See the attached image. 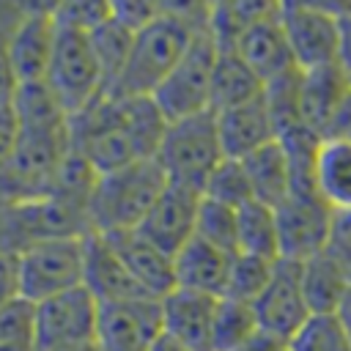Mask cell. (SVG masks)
Wrapping results in <instances>:
<instances>
[{
    "label": "cell",
    "mask_w": 351,
    "mask_h": 351,
    "mask_svg": "<svg viewBox=\"0 0 351 351\" xmlns=\"http://www.w3.org/2000/svg\"><path fill=\"white\" fill-rule=\"evenodd\" d=\"M52 14H55L58 25H66V27H74L82 33H93L112 16V8H110V3H58V5H52Z\"/></svg>",
    "instance_id": "36"
},
{
    "label": "cell",
    "mask_w": 351,
    "mask_h": 351,
    "mask_svg": "<svg viewBox=\"0 0 351 351\" xmlns=\"http://www.w3.org/2000/svg\"><path fill=\"white\" fill-rule=\"evenodd\" d=\"M315 192L335 208L351 211V145L324 140L315 159Z\"/></svg>",
    "instance_id": "25"
},
{
    "label": "cell",
    "mask_w": 351,
    "mask_h": 351,
    "mask_svg": "<svg viewBox=\"0 0 351 351\" xmlns=\"http://www.w3.org/2000/svg\"><path fill=\"white\" fill-rule=\"evenodd\" d=\"M214 115H217L219 143H222V151L228 159H244L252 151L277 140V129H274V121L269 115L263 96L252 99L247 104L214 112Z\"/></svg>",
    "instance_id": "21"
},
{
    "label": "cell",
    "mask_w": 351,
    "mask_h": 351,
    "mask_svg": "<svg viewBox=\"0 0 351 351\" xmlns=\"http://www.w3.org/2000/svg\"><path fill=\"white\" fill-rule=\"evenodd\" d=\"M324 140H337V143H348L351 145V93L346 96V101L340 104L337 115L332 118Z\"/></svg>",
    "instance_id": "41"
},
{
    "label": "cell",
    "mask_w": 351,
    "mask_h": 351,
    "mask_svg": "<svg viewBox=\"0 0 351 351\" xmlns=\"http://www.w3.org/2000/svg\"><path fill=\"white\" fill-rule=\"evenodd\" d=\"M44 82L49 85V90L55 93L69 118L90 107L99 96H104L101 69L90 44V33L58 25L55 52Z\"/></svg>",
    "instance_id": "6"
},
{
    "label": "cell",
    "mask_w": 351,
    "mask_h": 351,
    "mask_svg": "<svg viewBox=\"0 0 351 351\" xmlns=\"http://www.w3.org/2000/svg\"><path fill=\"white\" fill-rule=\"evenodd\" d=\"M58 25L49 3L30 5L25 3V14L14 27L11 36V69L16 77V85L44 82L52 52H55Z\"/></svg>",
    "instance_id": "13"
},
{
    "label": "cell",
    "mask_w": 351,
    "mask_h": 351,
    "mask_svg": "<svg viewBox=\"0 0 351 351\" xmlns=\"http://www.w3.org/2000/svg\"><path fill=\"white\" fill-rule=\"evenodd\" d=\"M25 14V3H0V112L14 104L16 77L11 69V36Z\"/></svg>",
    "instance_id": "34"
},
{
    "label": "cell",
    "mask_w": 351,
    "mask_h": 351,
    "mask_svg": "<svg viewBox=\"0 0 351 351\" xmlns=\"http://www.w3.org/2000/svg\"><path fill=\"white\" fill-rule=\"evenodd\" d=\"M129 274L137 280V285L156 302H162L170 291H176V269L173 255L159 250L154 241H148L137 228L134 230H118L104 233Z\"/></svg>",
    "instance_id": "18"
},
{
    "label": "cell",
    "mask_w": 351,
    "mask_h": 351,
    "mask_svg": "<svg viewBox=\"0 0 351 351\" xmlns=\"http://www.w3.org/2000/svg\"><path fill=\"white\" fill-rule=\"evenodd\" d=\"M335 208L318 192H293L274 208L277 217V239H280V258L304 263L321 252H326Z\"/></svg>",
    "instance_id": "10"
},
{
    "label": "cell",
    "mask_w": 351,
    "mask_h": 351,
    "mask_svg": "<svg viewBox=\"0 0 351 351\" xmlns=\"http://www.w3.org/2000/svg\"><path fill=\"white\" fill-rule=\"evenodd\" d=\"M19 261L16 252H0V307L19 299Z\"/></svg>",
    "instance_id": "39"
},
{
    "label": "cell",
    "mask_w": 351,
    "mask_h": 351,
    "mask_svg": "<svg viewBox=\"0 0 351 351\" xmlns=\"http://www.w3.org/2000/svg\"><path fill=\"white\" fill-rule=\"evenodd\" d=\"M90 44H93V52H96V60H99V69H101V82H104V96H110L123 71H126V63H129V55H132V44H134V33L126 30L123 25H118L112 16L96 27L90 33Z\"/></svg>",
    "instance_id": "26"
},
{
    "label": "cell",
    "mask_w": 351,
    "mask_h": 351,
    "mask_svg": "<svg viewBox=\"0 0 351 351\" xmlns=\"http://www.w3.org/2000/svg\"><path fill=\"white\" fill-rule=\"evenodd\" d=\"M217 55L219 47L206 25L195 36L184 58L176 63V69L154 90V101L159 104L167 121H178L211 110V82H214Z\"/></svg>",
    "instance_id": "7"
},
{
    "label": "cell",
    "mask_w": 351,
    "mask_h": 351,
    "mask_svg": "<svg viewBox=\"0 0 351 351\" xmlns=\"http://www.w3.org/2000/svg\"><path fill=\"white\" fill-rule=\"evenodd\" d=\"M200 200H203L200 189L167 181L165 192L151 206V211L145 214V219L140 222L137 230L148 241H154L159 250H165L167 255H176L195 236V222H197Z\"/></svg>",
    "instance_id": "14"
},
{
    "label": "cell",
    "mask_w": 351,
    "mask_h": 351,
    "mask_svg": "<svg viewBox=\"0 0 351 351\" xmlns=\"http://www.w3.org/2000/svg\"><path fill=\"white\" fill-rule=\"evenodd\" d=\"M233 52L258 74V80L263 85L288 74V71H293V69H299L293 55H291L282 22H280V3H271V8L263 16H258L239 36Z\"/></svg>",
    "instance_id": "15"
},
{
    "label": "cell",
    "mask_w": 351,
    "mask_h": 351,
    "mask_svg": "<svg viewBox=\"0 0 351 351\" xmlns=\"http://www.w3.org/2000/svg\"><path fill=\"white\" fill-rule=\"evenodd\" d=\"M299 88H302V69H293L263 85V101L274 121L277 137H282L296 126H304L302 110H299Z\"/></svg>",
    "instance_id": "29"
},
{
    "label": "cell",
    "mask_w": 351,
    "mask_h": 351,
    "mask_svg": "<svg viewBox=\"0 0 351 351\" xmlns=\"http://www.w3.org/2000/svg\"><path fill=\"white\" fill-rule=\"evenodd\" d=\"M241 351H291L288 348V343H282V340H274V337H269V335H263V332H258Z\"/></svg>",
    "instance_id": "43"
},
{
    "label": "cell",
    "mask_w": 351,
    "mask_h": 351,
    "mask_svg": "<svg viewBox=\"0 0 351 351\" xmlns=\"http://www.w3.org/2000/svg\"><path fill=\"white\" fill-rule=\"evenodd\" d=\"M258 318L252 304L222 296L214 315V351H241L258 335Z\"/></svg>",
    "instance_id": "28"
},
{
    "label": "cell",
    "mask_w": 351,
    "mask_h": 351,
    "mask_svg": "<svg viewBox=\"0 0 351 351\" xmlns=\"http://www.w3.org/2000/svg\"><path fill=\"white\" fill-rule=\"evenodd\" d=\"M252 310L258 318V329L263 335L288 343L299 332V326L313 315L302 288V263L280 258L274 263V274L266 291L258 296Z\"/></svg>",
    "instance_id": "11"
},
{
    "label": "cell",
    "mask_w": 351,
    "mask_h": 351,
    "mask_svg": "<svg viewBox=\"0 0 351 351\" xmlns=\"http://www.w3.org/2000/svg\"><path fill=\"white\" fill-rule=\"evenodd\" d=\"M74 351H99V346H96V343H90V346H82V348H74Z\"/></svg>",
    "instance_id": "47"
},
{
    "label": "cell",
    "mask_w": 351,
    "mask_h": 351,
    "mask_svg": "<svg viewBox=\"0 0 351 351\" xmlns=\"http://www.w3.org/2000/svg\"><path fill=\"white\" fill-rule=\"evenodd\" d=\"M280 22L291 55L302 71L343 63L340 60V16L337 5L280 3Z\"/></svg>",
    "instance_id": "9"
},
{
    "label": "cell",
    "mask_w": 351,
    "mask_h": 351,
    "mask_svg": "<svg viewBox=\"0 0 351 351\" xmlns=\"http://www.w3.org/2000/svg\"><path fill=\"white\" fill-rule=\"evenodd\" d=\"M99 302L80 285L36 304V351H74L96 343Z\"/></svg>",
    "instance_id": "8"
},
{
    "label": "cell",
    "mask_w": 351,
    "mask_h": 351,
    "mask_svg": "<svg viewBox=\"0 0 351 351\" xmlns=\"http://www.w3.org/2000/svg\"><path fill=\"white\" fill-rule=\"evenodd\" d=\"M165 186L167 176L156 159H140L129 167L99 176V184L88 206L90 230L118 233L140 228V222L159 200Z\"/></svg>",
    "instance_id": "3"
},
{
    "label": "cell",
    "mask_w": 351,
    "mask_h": 351,
    "mask_svg": "<svg viewBox=\"0 0 351 351\" xmlns=\"http://www.w3.org/2000/svg\"><path fill=\"white\" fill-rule=\"evenodd\" d=\"M154 159L165 170L167 181L203 192L206 178L225 159L214 110L170 121Z\"/></svg>",
    "instance_id": "4"
},
{
    "label": "cell",
    "mask_w": 351,
    "mask_h": 351,
    "mask_svg": "<svg viewBox=\"0 0 351 351\" xmlns=\"http://www.w3.org/2000/svg\"><path fill=\"white\" fill-rule=\"evenodd\" d=\"M261 96H263V82L258 80V74L233 49H219L214 82H211V110L222 112Z\"/></svg>",
    "instance_id": "23"
},
{
    "label": "cell",
    "mask_w": 351,
    "mask_h": 351,
    "mask_svg": "<svg viewBox=\"0 0 351 351\" xmlns=\"http://www.w3.org/2000/svg\"><path fill=\"white\" fill-rule=\"evenodd\" d=\"M239 252L280 261V239H277V217L274 208L258 200H250L239 208Z\"/></svg>",
    "instance_id": "27"
},
{
    "label": "cell",
    "mask_w": 351,
    "mask_h": 351,
    "mask_svg": "<svg viewBox=\"0 0 351 351\" xmlns=\"http://www.w3.org/2000/svg\"><path fill=\"white\" fill-rule=\"evenodd\" d=\"M348 74H351V69H348Z\"/></svg>",
    "instance_id": "48"
},
{
    "label": "cell",
    "mask_w": 351,
    "mask_h": 351,
    "mask_svg": "<svg viewBox=\"0 0 351 351\" xmlns=\"http://www.w3.org/2000/svg\"><path fill=\"white\" fill-rule=\"evenodd\" d=\"M274 263L277 261H266V258H255V255L239 252L233 258V266H230V280H228L225 296L236 299V302L255 304L258 296L266 291L271 274H274Z\"/></svg>",
    "instance_id": "33"
},
{
    "label": "cell",
    "mask_w": 351,
    "mask_h": 351,
    "mask_svg": "<svg viewBox=\"0 0 351 351\" xmlns=\"http://www.w3.org/2000/svg\"><path fill=\"white\" fill-rule=\"evenodd\" d=\"M340 16V60L346 69H351V3L337 5Z\"/></svg>",
    "instance_id": "42"
},
{
    "label": "cell",
    "mask_w": 351,
    "mask_h": 351,
    "mask_svg": "<svg viewBox=\"0 0 351 351\" xmlns=\"http://www.w3.org/2000/svg\"><path fill=\"white\" fill-rule=\"evenodd\" d=\"M110 8H112V19L118 25L137 33L165 11V3H134V0H129V3H110Z\"/></svg>",
    "instance_id": "37"
},
{
    "label": "cell",
    "mask_w": 351,
    "mask_h": 351,
    "mask_svg": "<svg viewBox=\"0 0 351 351\" xmlns=\"http://www.w3.org/2000/svg\"><path fill=\"white\" fill-rule=\"evenodd\" d=\"M241 165L247 170L252 197L258 203L277 208L282 200H288L293 195V173H291V162H288V154L280 145V140L252 151L250 156L241 159Z\"/></svg>",
    "instance_id": "22"
},
{
    "label": "cell",
    "mask_w": 351,
    "mask_h": 351,
    "mask_svg": "<svg viewBox=\"0 0 351 351\" xmlns=\"http://www.w3.org/2000/svg\"><path fill=\"white\" fill-rule=\"evenodd\" d=\"M71 145L93 165L99 176L129 167L140 159H154L145 154L134 126L129 101L123 96H99L90 107L69 118Z\"/></svg>",
    "instance_id": "2"
},
{
    "label": "cell",
    "mask_w": 351,
    "mask_h": 351,
    "mask_svg": "<svg viewBox=\"0 0 351 351\" xmlns=\"http://www.w3.org/2000/svg\"><path fill=\"white\" fill-rule=\"evenodd\" d=\"M291 351H351V337L337 313H313L288 340Z\"/></svg>",
    "instance_id": "31"
},
{
    "label": "cell",
    "mask_w": 351,
    "mask_h": 351,
    "mask_svg": "<svg viewBox=\"0 0 351 351\" xmlns=\"http://www.w3.org/2000/svg\"><path fill=\"white\" fill-rule=\"evenodd\" d=\"M33 337H36V304L22 296L3 304L0 307V346H33Z\"/></svg>",
    "instance_id": "35"
},
{
    "label": "cell",
    "mask_w": 351,
    "mask_h": 351,
    "mask_svg": "<svg viewBox=\"0 0 351 351\" xmlns=\"http://www.w3.org/2000/svg\"><path fill=\"white\" fill-rule=\"evenodd\" d=\"M159 337L162 304L156 299L99 304V351H151Z\"/></svg>",
    "instance_id": "12"
},
{
    "label": "cell",
    "mask_w": 351,
    "mask_h": 351,
    "mask_svg": "<svg viewBox=\"0 0 351 351\" xmlns=\"http://www.w3.org/2000/svg\"><path fill=\"white\" fill-rule=\"evenodd\" d=\"M203 197H208V200H214V203H222V206H230V208H241V206H247L250 200H255L241 159H228V156H225V159L211 170V176L206 178V184H203Z\"/></svg>",
    "instance_id": "32"
},
{
    "label": "cell",
    "mask_w": 351,
    "mask_h": 351,
    "mask_svg": "<svg viewBox=\"0 0 351 351\" xmlns=\"http://www.w3.org/2000/svg\"><path fill=\"white\" fill-rule=\"evenodd\" d=\"M337 315H340V321H343V326H346V332H348V337H351V291L346 293V299H343Z\"/></svg>",
    "instance_id": "44"
},
{
    "label": "cell",
    "mask_w": 351,
    "mask_h": 351,
    "mask_svg": "<svg viewBox=\"0 0 351 351\" xmlns=\"http://www.w3.org/2000/svg\"><path fill=\"white\" fill-rule=\"evenodd\" d=\"M19 261V293L38 304L85 280V236L71 239H41L30 241L16 252Z\"/></svg>",
    "instance_id": "5"
},
{
    "label": "cell",
    "mask_w": 351,
    "mask_h": 351,
    "mask_svg": "<svg viewBox=\"0 0 351 351\" xmlns=\"http://www.w3.org/2000/svg\"><path fill=\"white\" fill-rule=\"evenodd\" d=\"M208 14L211 5L206 3H165V11L134 33L126 71L110 96H154L195 36L208 25Z\"/></svg>",
    "instance_id": "1"
},
{
    "label": "cell",
    "mask_w": 351,
    "mask_h": 351,
    "mask_svg": "<svg viewBox=\"0 0 351 351\" xmlns=\"http://www.w3.org/2000/svg\"><path fill=\"white\" fill-rule=\"evenodd\" d=\"M348 93H351V74L343 63L302 71L299 110H302L304 129H310L313 134H318L324 140L332 118L337 115V110Z\"/></svg>",
    "instance_id": "19"
},
{
    "label": "cell",
    "mask_w": 351,
    "mask_h": 351,
    "mask_svg": "<svg viewBox=\"0 0 351 351\" xmlns=\"http://www.w3.org/2000/svg\"><path fill=\"white\" fill-rule=\"evenodd\" d=\"M326 252L337 261V266L351 280V211H337L335 214V225H332Z\"/></svg>",
    "instance_id": "38"
},
{
    "label": "cell",
    "mask_w": 351,
    "mask_h": 351,
    "mask_svg": "<svg viewBox=\"0 0 351 351\" xmlns=\"http://www.w3.org/2000/svg\"><path fill=\"white\" fill-rule=\"evenodd\" d=\"M233 258H236V255H228V252L217 250L214 244H208V241L192 236V239L173 255L176 288L222 299L225 291H228Z\"/></svg>",
    "instance_id": "20"
},
{
    "label": "cell",
    "mask_w": 351,
    "mask_h": 351,
    "mask_svg": "<svg viewBox=\"0 0 351 351\" xmlns=\"http://www.w3.org/2000/svg\"><path fill=\"white\" fill-rule=\"evenodd\" d=\"M0 351H36L33 346H0Z\"/></svg>",
    "instance_id": "46"
},
{
    "label": "cell",
    "mask_w": 351,
    "mask_h": 351,
    "mask_svg": "<svg viewBox=\"0 0 351 351\" xmlns=\"http://www.w3.org/2000/svg\"><path fill=\"white\" fill-rule=\"evenodd\" d=\"M151 351H186V348H184V346H178L176 340H170L167 335H162V337L154 343V348H151Z\"/></svg>",
    "instance_id": "45"
},
{
    "label": "cell",
    "mask_w": 351,
    "mask_h": 351,
    "mask_svg": "<svg viewBox=\"0 0 351 351\" xmlns=\"http://www.w3.org/2000/svg\"><path fill=\"white\" fill-rule=\"evenodd\" d=\"M302 288L310 313H337L351 291V280L329 252H321L302 263Z\"/></svg>",
    "instance_id": "24"
},
{
    "label": "cell",
    "mask_w": 351,
    "mask_h": 351,
    "mask_svg": "<svg viewBox=\"0 0 351 351\" xmlns=\"http://www.w3.org/2000/svg\"><path fill=\"white\" fill-rule=\"evenodd\" d=\"M16 137H19V123H16L14 107H8V110L0 112V167L11 156V151L16 145Z\"/></svg>",
    "instance_id": "40"
},
{
    "label": "cell",
    "mask_w": 351,
    "mask_h": 351,
    "mask_svg": "<svg viewBox=\"0 0 351 351\" xmlns=\"http://www.w3.org/2000/svg\"><path fill=\"white\" fill-rule=\"evenodd\" d=\"M195 236L228 255H239V208L203 197L197 208Z\"/></svg>",
    "instance_id": "30"
},
{
    "label": "cell",
    "mask_w": 351,
    "mask_h": 351,
    "mask_svg": "<svg viewBox=\"0 0 351 351\" xmlns=\"http://www.w3.org/2000/svg\"><path fill=\"white\" fill-rule=\"evenodd\" d=\"M214 296L195 293L176 288L170 291L162 304V335L184 346L186 351H214V315H217Z\"/></svg>",
    "instance_id": "16"
},
{
    "label": "cell",
    "mask_w": 351,
    "mask_h": 351,
    "mask_svg": "<svg viewBox=\"0 0 351 351\" xmlns=\"http://www.w3.org/2000/svg\"><path fill=\"white\" fill-rule=\"evenodd\" d=\"M82 285L96 296L99 304H115V302H134V299H151L137 280L129 274L112 244L104 233L90 230L85 236V280Z\"/></svg>",
    "instance_id": "17"
}]
</instances>
